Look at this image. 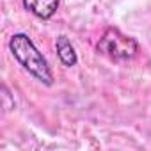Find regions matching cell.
Returning a JSON list of instances; mask_svg holds the SVG:
<instances>
[{
    "instance_id": "cell-2",
    "label": "cell",
    "mask_w": 151,
    "mask_h": 151,
    "mask_svg": "<svg viewBox=\"0 0 151 151\" xmlns=\"http://www.w3.org/2000/svg\"><path fill=\"white\" fill-rule=\"evenodd\" d=\"M96 50L114 60H128L135 57V53L139 52V45L133 37L123 34L119 29L109 27L105 29L103 36L100 37Z\"/></svg>"
},
{
    "instance_id": "cell-1",
    "label": "cell",
    "mask_w": 151,
    "mask_h": 151,
    "mask_svg": "<svg viewBox=\"0 0 151 151\" xmlns=\"http://www.w3.org/2000/svg\"><path fill=\"white\" fill-rule=\"evenodd\" d=\"M9 50L13 53V57L18 60V64L29 71L36 80H39L45 86H52L53 84V75L50 71V66L45 59V55L36 48V45L32 43V39L23 34H13L9 39Z\"/></svg>"
},
{
    "instance_id": "cell-3",
    "label": "cell",
    "mask_w": 151,
    "mask_h": 151,
    "mask_svg": "<svg viewBox=\"0 0 151 151\" xmlns=\"http://www.w3.org/2000/svg\"><path fill=\"white\" fill-rule=\"evenodd\" d=\"M23 7L41 20H48L55 14L59 0H23Z\"/></svg>"
},
{
    "instance_id": "cell-4",
    "label": "cell",
    "mask_w": 151,
    "mask_h": 151,
    "mask_svg": "<svg viewBox=\"0 0 151 151\" xmlns=\"http://www.w3.org/2000/svg\"><path fill=\"white\" fill-rule=\"evenodd\" d=\"M55 48H57V55L60 59V62L68 68L75 66L78 62V57H77V52H75L71 41L66 37V36H59L55 39Z\"/></svg>"
}]
</instances>
